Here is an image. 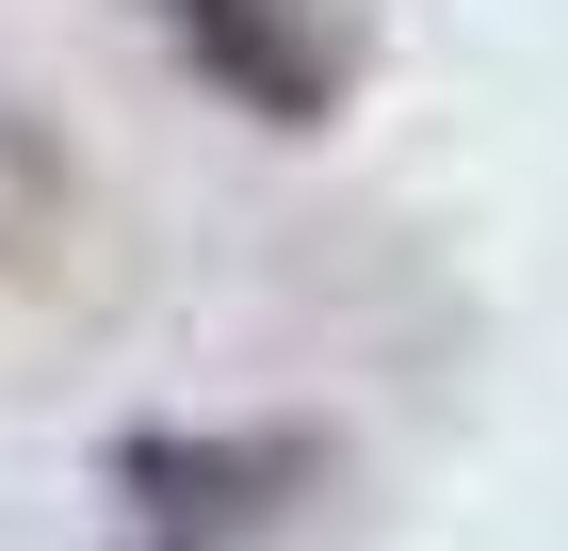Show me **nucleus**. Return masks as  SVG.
Returning a JSON list of instances; mask_svg holds the SVG:
<instances>
[{"mask_svg":"<svg viewBox=\"0 0 568 551\" xmlns=\"http://www.w3.org/2000/svg\"><path fill=\"white\" fill-rule=\"evenodd\" d=\"M131 551H261L325 487V422H146L98 455Z\"/></svg>","mask_w":568,"mask_h":551,"instance_id":"1","label":"nucleus"},{"mask_svg":"<svg viewBox=\"0 0 568 551\" xmlns=\"http://www.w3.org/2000/svg\"><path fill=\"white\" fill-rule=\"evenodd\" d=\"M163 17H179V49H195L261 130H325V98H342V65H357V33L325 0H163Z\"/></svg>","mask_w":568,"mask_h":551,"instance_id":"2","label":"nucleus"}]
</instances>
